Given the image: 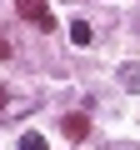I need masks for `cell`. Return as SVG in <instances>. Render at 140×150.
Segmentation results:
<instances>
[{"label":"cell","instance_id":"1","mask_svg":"<svg viewBox=\"0 0 140 150\" xmlns=\"http://www.w3.org/2000/svg\"><path fill=\"white\" fill-rule=\"evenodd\" d=\"M15 10L25 20H35V25H50V5H45V0H15Z\"/></svg>","mask_w":140,"mask_h":150},{"label":"cell","instance_id":"6","mask_svg":"<svg viewBox=\"0 0 140 150\" xmlns=\"http://www.w3.org/2000/svg\"><path fill=\"white\" fill-rule=\"evenodd\" d=\"M0 105H5V90H0Z\"/></svg>","mask_w":140,"mask_h":150},{"label":"cell","instance_id":"3","mask_svg":"<svg viewBox=\"0 0 140 150\" xmlns=\"http://www.w3.org/2000/svg\"><path fill=\"white\" fill-rule=\"evenodd\" d=\"M90 40H95V30H90L85 20H70V45H80V50H85Z\"/></svg>","mask_w":140,"mask_h":150},{"label":"cell","instance_id":"5","mask_svg":"<svg viewBox=\"0 0 140 150\" xmlns=\"http://www.w3.org/2000/svg\"><path fill=\"white\" fill-rule=\"evenodd\" d=\"M20 150H50V145H45V135H35V130H25V135H20Z\"/></svg>","mask_w":140,"mask_h":150},{"label":"cell","instance_id":"2","mask_svg":"<svg viewBox=\"0 0 140 150\" xmlns=\"http://www.w3.org/2000/svg\"><path fill=\"white\" fill-rule=\"evenodd\" d=\"M60 130H65L70 140H85V135H90V120H85V115H65V120H60Z\"/></svg>","mask_w":140,"mask_h":150},{"label":"cell","instance_id":"4","mask_svg":"<svg viewBox=\"0 0 140 150\" xmlns=\"http://www.w3.org/2000/svg\"><path fill=\"white\" fill-rule=\"evenodd\" d=\"M120 85L125 90H140V65H120Z\"/></svg>","mask_w":140,"mask_h":150}]
</instances>
